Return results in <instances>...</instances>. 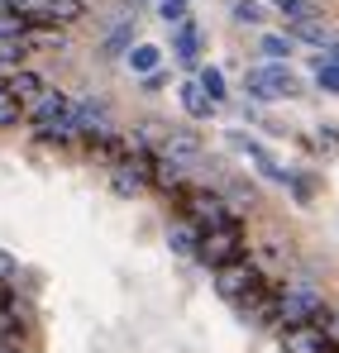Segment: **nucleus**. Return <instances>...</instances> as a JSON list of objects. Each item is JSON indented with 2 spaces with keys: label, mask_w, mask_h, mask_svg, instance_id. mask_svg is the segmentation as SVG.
I'll return each instance as SVG.
<instances>
[{
  "label": "nucleus",
  "mask_w": 339,
  "mask_h": 353,
  "mask_svg": "<svg viewBox=\"0 0 339 353\" xmlns=\"http://www.w3.org/2000/svg\"><path fill=\"white\" fill-rule=\"evenodd\" d=\"M172 58L182 62V67H196V62H201V29H196L191 19H182V24L172 29Z\"/></svg>",
  "instance_id": "obj_10"
},
{
  "label": "nucleus",
  "mask_w": 339,
  "mask_h": 353,
  "mask_svg": "<svg viewBox=\"0 0 339 353\" xmlns=\"http://www.w3.org/2000/svg\"><path fill=\"white\" fill-rule=\"evenodd\" d=\"M263 287V272H258V263H249V258H234V263H225L220 272H215V292L225 296V301H244L249 292H258Z\"/></svg>",
  "instance_id": "obj_5"
},
{
  "label": "nucleus",
  "mask_w": 339,
  "mask_h": 353,
  "mask_svg": "<svg viewBox=\"0 0 339 353\" xmlns=\"http://www.w3.org/2000/svg\"><path fill=\"white\" fill-rule=\"evenodd\" d=\"M177 205H182V220H186L196 234H206V230H220V225H229V220H234L220 191H191V186H186V191L177 196Z\"/></svg>",
  "instance_id": "obj_3"
},
{
  "label": "nucleus",
  "mask_w": 339,
  "mask_h": 353,
  "mask_svg": "<svg viewBox=\"0 0 339 353\" xmlns=\"http://www.w3.org/2000/svg\"><path fill=\"white\" fill-rule=\"evenodd\" d=\"M124 58H129V67H134V72H144V77H148V72H158V62H163V48H153V43H134Z\"/></svg>",
  "instance_id": "obj_15"
},
{
  "label": "nucleus",
  "mask_w": 339,
  "mask_h": 353,
  "mask_svg": "<svg viewBox=\"0 0 339 353\" xmlns=\"http://www.w3.org/2000/svg\"><path fill=\"white\" fill-rule=\"evenodd\" d=\"M196 243H201V234H196L186 220H177V225L168 230V248H172V253H182V258H196Z\"/></svg>",
  "instance_id": "obj_14"
},
{
  "label": "nucleus",
  "mask_w": 339,
  "mask_h": 353,
  "mask_svg": "<svg viewBox=\"0 0 339 353\" xmlns=\"http://www.w3.org/2000/svg\"><path fill=\"white\" fill-rule=\"evenodd\" d=\"M320 148H330V153H339V134H335V129H320Z\"/></svg>",
  "instance_id": "obj_24"
},
{
  "label": "nucleus",
  "mask_w": 339,
  "mask_h": 353,
  "mask_svg": "<svg viewBox=\"0 0 339 353\" xmlns=\"http://www.w3.org/2000/svg\"><path fill=\"white\" fill-rule=\"evenodd\" d=\"M330 310H325V296L316 292V287H287V292H278V325L282 330H296V325H320Z\"/></svg>",
  "instance_id": "obj_2"
},
{
  "label": "nucleus",
  "mask_w": 339,
  "mask_h": 353,
  "mask_svg": "<svg viewBox=\"0 0 339 353\" xmlns=\"http://www.w3.org/2000/svg\"><path fill=\"white\" fill-rule=\"evenodd\" d=\"M244 91H249V101H291V96H301V81L287 62H258L244 72Z\"/></svg>",
  "instance_id": "obj_1"
},
{
  "label": "nucleus",
  "mask_w": 339,
  "mask_h": 353,
  "mask_svg": "<svg viewBox=\"0 0 339 353\" xmlns=\"http://www.w3.org/2000/svg\"><path fill=\"white\" fill-rule=\"evenodd\" d=\"M229 10H234V19H239V24H263V19H268L258 0H229Z\"/></svg>",
  "instance_id": "obj_19"
},
{
  "label": "nucleus",
  "mask_w": 339,
  "mask_h": 353,
  "mask_svg": "<svg viewBox=\"0 0 339 353\" xmlns=\"http://www.w3.org/2000/svg\"><path fill=\"white\" fill-rule=\"evenodd\" d=\"M196 86L211 96V105L225 101V72H220V67H201V72H196Z\"/></svg>",
  "instance_id": "obj_17"
},
{
  "label": "nucleus",
  "mask_w": 339,
  "mask_h": 353,
  "mask_svg": "<svg viewBox=\"0 0 339 353\" xmlns=\"http://www.w3.org/2000/svg\"><path fill=\"white\" fill-rule=\"evenodd\" d=\"M177 91H182V110H186L191 119H211V115H215V105H211V96H206V91H201L196 81H182Z\"/></svg>",
  "instance_id": "obj_12"
},
{
  "label": "nucleus",
  "mask_w": 339,
  "mask_h": 353,
  "mask_svg": "<svg viewBox=\"0 0 339 353\" xmlns=\"http://www.w3.org/2000/svg\"><path fill=\"white\" fill-rule=\"evenodd\" d=\"M287 39L291 43H311V48H330L335 39H330V24L316 14V19H291L287 24Z\"/></svg>",
  "instance_id": "obj_11"
},
{
  "label": "nucleus",
  "mask_w": 339,
  "mask_h": 353,
  "mask_svg": "<svg viewBox=\"0 0 339 353\" xmlns=\"http://www.w3.org/2000/svg\"><path fill=\"white\" fill-rule=\"evenodd\" d=\"M110 186H115V196H124V201H129V196H139L148 181L134 172V168H110Z\"/></svg>",
  "instance_id": "obj_16"
},
{
  "label": "nucleus",
  "mask_w": 339,
  "mask_h": 353,
  "mask_svg": "<svg viewBox=\"0 0 339 353\" xmlns=\"http://www.w3.org/2000/svg\"><path fill=\"white\" fill-rule=\"evenodd\" d=\"M201 153H206V143H201V134L196 129H182V124H168V134H163V143H158V158H168L172 168H196L201 163Z\"/></svg>",
  "instance_id": "obj_6"
},
{
  "label": "nucleus",
  "mask_w": 339,
  "mask_h": 353,
  "mask_svg": "<svg viewBox=\"0 0 339 353\" xmlns=\"http://www.w3.org/2000/svg\"><path fill=\"white\" fill-rule=\"evenodd\" d=\"M19 119H24V110H19V105H14V101L0 91V129H14Z\"/></svg>",
  "instance_id": "obj_23"
},
{
  "label": "nucleus",
  "mask_w": 339,
  "mask_h": 353,
  "mask_svg": "<svg viewBox=\"0 0 339 353\" xmlns=\"http://www.w3.org/2000/svg\"><path fill=\"white\" fill-rule=\"evenodd\" d=\"M234 258H244V225H239V220H229L220 230H206L201 243H196V263L211 268V272H220Z\"/></svg>",
  "instance_id": "obj_4"
},
{
  "label": "nucleus",
  "mask_w": 339,
  "mask_h": 353,
  "mask_svg": "<svg viewBox=\"0 0 339 353\" xmlns=\"http://www.w3.org/2000/svg\"><path fill=\"white\" fill-rule=\"evenodd\" d=\"M43 91H48V86H43V77H39V72H29V67H14V72L5 77V96H10L19 110H24V105H34Z\"/></svg>",
  "instance_id": "obj_8"
},
{
  "label": "nucleus",
  "mask_w": 339,
  "mask_h": 353,
  "mask_svg": "<svg viewBox=\"0 0 339 353\" xmlns=\"http://www.w3.org/2000/svg\"><path fill=\"white\" fill-rule=\"evenodd\" d=\"M129 48H134V19H119L101 43V58H124Z\"/></svg>",
  "instance_id": "obj_13"
},
{
  "label": "nucleus",
  "mask_w": 339,
  "mask_h": 353,
  "mask_svg": "<svg viewBox=\"0 0 339 353\" xmlns=\"http://www.w3.org/2000/svg\"><path fill=\"white\" fill-rule=\"evenodd\" d=\"M291 48H296V43H291L287 34H263V39H258V53H263L268 62H287Z\"/></svg>",
  "instance_id": "obj_18"
},
{
  "label": "nucleus",
  "mask_w": 339,
  "mask_h": 353,
  "mask_svg": "<svg viewBox=\"0 0 339 353\" xmlns=\"http://www.w3.org/2000/svg\"><path fill=\"white\" fill-rule=\"evenodd\" d=\"M278 10L287 14V24H291V19H316V14H320L311 0H278Z\"/></svg>",
  "instance_id": "obj_21"
},
{
  "label": "nucleus",
  "mask_w": 339,
  "mask_h": 353,
  "mask_svg": "<svg viewBox=\"0 0 339 353\" xmlns=\"http://www.w3.org/2000/svg\"><path fill=\"white\" fill-rule=\"evenodd\" d=\"M158 14H163V19H168L172 29H177V24H182V19H186V0H158Z\"/></svg>",
  "instance_id": "obj_22"
},
{
  "label": "nucleus",
  "mask_w": 339,
  "mask_h": 353,
  "mask_svg": "<svg viewBox=\"0 0 339 353\" xmlns=\"http://www.w3.org/2000/svg\"><path fill=\"white\" fill-rule=\"evenodd\" d=\"M282 353H335L325 344L320 325H296V330H282Z\"/></svg>",
  "instance_id": "obj_9"
},
{
  "label": "nucleus",
  "mask_w": 339,
  "mask_h": 353,
  "mask_svg": "<svg viewBox=\"0 0 339 353\" xmlns=\"http://www.w3.org/2000/svg\"><path fill=\"white\" fill-rule=\"evenodd\" d=\"M24 119L34 124V129H53V124H72V96L67 91H43L34 105H24Z\"/></svg>",
  "instance_id": "obj_7"
},
{
  "label": "nucleus",
  "mask_w": 339,
  "mask_h": 353,
  "mask_svg": "<svg viewBox=\"0 0 339 353\" xmlns=\"http://www.w3.org/2000/svg\"><path fill=\"white\" fill-rule=\"evenodd\" d=\"M0 91H5V72H0Z\"/></svg>",
  "instance_id": "obj_25"
},
{
  "label": "nucleus",
  "mask_w": 339,
  "mask_h": 353,
  "mask_svg": "<svg viewBox=\"0 0 339 353\" xmlns=\"http://www.w3.org/2000/svg\"><path fill=\"white\" fill-rule=\"evenodd\" d=\"M316 86L320 91H330V96H339V62H316Z\"/></svg>",
  "instance_id": "obj_20"
}]
</instances>
